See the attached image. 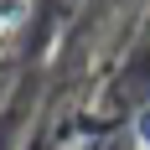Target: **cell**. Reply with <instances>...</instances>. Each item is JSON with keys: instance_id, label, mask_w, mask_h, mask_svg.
<instances>
[{"instance_id": "6da1fadb", "label": "cell", "mask_w": 150, "mask_h": 150, "mask_svg": "<svg viewBox=\"0 0 150 150\" xmlns=\"http://www.w3.org/2000/svg\"><path fill=\"white\" fill-rule=\"evenodd\" d=\"M140 135H145V145H150V119H145V129H140Z\"/></svg>"}]
</instances>
